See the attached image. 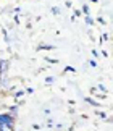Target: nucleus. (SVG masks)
Returning <instances> with one entry per match:
<instances>
[{
	"label": "nucleus",
	"mask_w": 113,
	"mask_h": 131,
	"mask_svg": "<svg viewBox=\"0 0 113 131\" xmlns=\"http://www.w3.org/2000/svg\"><path fill=\"white\" fill-rule=\"evenodd\" d=\"M86 23L89 24V26H92V24H94V19H92V18L89 16V15H86Z\"/></svg>",
	"instance_id": "6"
},
{
	"label": "nucleus",
	"mask_w": 113,
	"mask_h": 131,
	"mask_svg": "<svg viewBox=\"0 0 113 131\" xmlns=\"http://www.w3.org/2000/svg\"><path fill=\"white\" fill-rule=\"evenodd\" d=\"M45 60H47L49 63H58V60H55V58H49V57H47V58H45Z\"/></svg>",
	"instance_id": "11"
},
{
	"label": "nucleus",
	"mask_w": 113,
	"mask_h": 131,
	"mask_svg": "<svg viewBox=\"0 0 113 131\" xmlns=\"http://www.w3.org/2000/svg\"><path fill=\"white\" fill-rule=\"evenodd\" d=\"M55 81V78L53 76H49V78H45V83H47V84H52Z\"/></svg>",
	"instance_id": "8"
},
{
	"label": "nucleus",
	"mask_w": 113,
	"mask_h": 131,
	"mask_svg": "<svg viewBox=\"0 0 113 131\" xmlns=\"http://www.w3.org/2000/svg\"><path fill=\"white\" fill-rule=\"evenodd\" d=\"M2 125H15V115L0 113V126H2Z\"/></svg>",
	"instance_id": "1"
},
{
	"label": "nucleus",
	"mask_w": 113,
	"mask_h": 131,
	"mask_svg": "<svg viewBox=\"0 0 113 131\" xmlns=\"http://www.w3.org/2000/svg\"><path fill=\"white\" fill-rule=\"evenodd\" d=\"M84 100H86V102H87V104H91V105H94V107H99V105H100L99 102H95V100H92L91 97H86Z\"/></svg>",
	"instance_id": "4"
},
{
	"label": "nucleus",
	"mask_w": 113,
	"mask_h": 131,
	"mask_svg": "<svg viewBox=\"0 0 113 131\" xmlns=\"http://www.w3.org/2000/svg\"><path fill=\"white\" fill-rule=\"evenodd\" d=\"M91 2H92V3H97V2H99V0H91Z\"/></svg>",
	"instance_id": "20"
},
{
	"label": "nucleus",
	"mask_w": 113,
	"mask_h": 131,
	"mask_svg": "<svg viewBox=\"0 0 113 131\" xmlns=\"http://www.w3.org/2000/svg\"><path fill=\"white\" fill-rule=\"evenodd\" d=\"M16 112H18V105H12V107H10V113L16 115Z\"/></svg>",
	"instance_id": "5"
},
{
	"label": "nucleus",
	"mask_w": 113,
	"mask_h": 131,
	"mask_svg": "<svg viewBox=\"0 0 113 131\" xmlns=\"http://www.w3.org/2000/svg\"><path fill=\"white\" fill-rule=\"evenodd\" d=\"M0 131H15V126L13 125H2V126H0Z\"/></svg>",
	"instance_id": "3"
},
{
	"label": "nucleus",
	"mask_w": 113,
	"mask_h": 131,
	"mask_svg": "<svg viewBox=\"0 0 113 131\" xmlns=\"http://www.w3.org/2000/svg\"><path fill=\"white\" fill-rule=\"evenodd\" d=\"M97 115H99L100 118H104V120H107V115H105L104 112H97Z\"/></svg>",
	"instance_id": "12"
},
{
	"label": "nucleus",
	"mask_w": 113,
	"mask_h": 131,
	"mask_svg": "<svg viewBox=\"0 0 113 131\" xmlns=\"http://www.w3.org/2000/svg\"><path fill=\"white\" fill-rule=\"evenodd\" d=\"M81 12H83L84 15H89V7H87V5H83V8H81Z\"/></svg>",
	"instance_id": "7"
},
{
	"label": "nucleus",
	"mask_w": 113,
	"mask_h": 131,
	"mask_svg": "<svg viewBox=\"0 0 113 131\" xmlns=\"http://www.w3.org/2000/svg\"><path fill=\"white\" fill-rule=\"evenodd\" d=\"M92 55H94V57H99V55H100V53H99V52H97V50H92Z\"/></svg>",
	"instance_id": "18"
},
{
	"label": "nucleus",
	"mask_w": 113,
	"mask_h": 131,
	"mask_svg": "<svg viewBox=\"0 0 113 131\" xmlns=\"http://www.w3.org/2000/svg\"><path fill=\"white\" fill-rule=\"evenodd\" d=\"M99 23H100V24H105V19L100 16V18H99Z\"/></svg>",
	"instance_id": "19"
},
{
	"label": "nucleus",
	"mask_w": 113,
	"mask_h": 131,
	"mask_svg": "<svg viewBox=\"0 0 113 131\" xmlns=\"http://www.w3.org/2000/svg\"><path fill=\"white\" fill-rule=\"evenodd\" d=\"M7 68H8V62L7 60H0V79H2V74H5Z\"/></svg>",
	"instance_id": "2"
},
{
	"label": "nucleus",
	"mask_w": 113,
	"mask_h": 131,
	"mask_svg": "<svg viewBox=\"0 0 113 131\" xmlns=\"http://www.w3.org/2000/svg\"><path fill=\"white\" fill-rule=\"evenodd\" d=\"M89 65H91L92 68H95V67H97V62H95V60H91V62H89Z\"/></svg>",
	"instance_id": "14"
},
{
	"label": "nucleus",
	"mask_w": 113,
	"mask_h": 131,
	"mask_svg": "<svg viewBox=\"0 0 113 131\" xmlns=\"http://www.w3.org/2000/svg\"><path fill=\"white\" fill-rule=\"evenodd\" d=\"M26 92H28V94H32V92H34V89H32V88H28V89H26Z\"/></svg>",
	"instance_id": "17"
},
{
	"label": "nucleus",
	"mask_w": 113,
	"mask_h": 131,
	"mask_svg": "<svg viewBox=\"0 0 113 131\" xmlns=\"http://www.w3.org/2000/svg\"><path fill=\"white\" fill-rule=\"evenodd\" d=\"M23 94H24V91H18V92H15V97H16V99H19Z\"/></svg>",
	"instance_id": "9"
},
{
	"label": "nucleus",
	"mask_w": 113,
	"mask_h": 131,
	"mask_svg": "<svg viewBox=\"0 0 113 131\" xmlns=\"http://www.w3.org/2000/svg\"><path fill=\"white\" fill-rule=\"evenodd\" d=\"M52 13H53V15H58V13H60V10L56 8V7H53V8H52Z\"/></svg>",
	"instance_id": "16"
},
{
	"label": "nucleus",
	"mask_w": 113,
	"mask_h": 131,
	"mask_svg": "<svg viewBox=\"0 0 113 131\" xmlns=\"http://www.w3.org/2000/svg\"><path fill=\"white\" fill-rule=\"evenodd\" d=\"M65 71H71V73H74L76 70H74L73 67H66V68H65Z\"/></svg>",
	"instance_id": "13"
},
{
	"label": "nucleus",
	"mask_w": 113,
	"mask_h": 131,
	"mask_svg": "<svg viewBox=\"0 0 113 131\" xmlns=\"http://www.w3.org/2000/svg\"><path fill=\"white\" fill-rule=\"evenodd\" d=\"M81 15H83V12H81V10H74V15H73V16L76 18V16H81Z\"/></svg>",
	"instance_id": "10"
},
{
	"label": "nucleus",
	"mask_w": 113,
	"mask_h": 131,
	"mask_svg": "<svg viewBox=\"0 0 113 131\" xmlns=\"http://www.w3.org/2000/svg\"><path fill=\"white\" fill-rule=\"evenodd\" d=\"M97 89H100V91H104V92H107V88L104 86V84H99V88H97Z\"/></svg>",
	"instance_id": "15"
}]
</instances>
